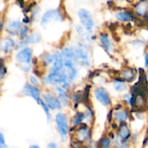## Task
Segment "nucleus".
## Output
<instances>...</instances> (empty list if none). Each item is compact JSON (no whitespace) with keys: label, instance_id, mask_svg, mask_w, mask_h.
Wrapping results in <instances>:
<instances>
[{"label":"nucleus","instance_id":"1","mask_svg":"<svg viewBox=\"0 0 148 148\" xmlns=\"http://www.w3.org/2000/svg\"><path fill=\"white\" fill-rule=\"evenodd\" d=\"M15 59L20 69L25 73L30 71L33 60V49L30 47H24L15 55Z\"/></svg>","mask_w":148,"mask_h":148},{"label":"nucleus","instance_id":"2","mask_svg":"<svg viewBox=\"0 0 148 148\" xmlns=\"http://www.w3.org/2000/svg\"><path fill=\"white\" fill-rule=\"evenodd\" d=\"M74 53H75V62H78L81 65L85 66H88L90 64L89 57V53L85 45L79 43L77 46L72 48Z\"/></svg>","mask_w":148,"mask_h":148},{"label":"nucleus","instance_id":"3","mask_svg":"<svg viewBox=\"0 0 148 148\" xmlns=\"http://www.w3.org/2000/svg\"><path fill=\"white\" fill-rule=\"evenodd\" d=\"M79 18L80 20L83 28L86 30L88 34L90 35L93 32L94 21L90 12L85 9H81L78 12Z\"/></svg>","mask_w":148,"mask_h":148},{"label":"nucleus","instance_id":"4","mask_svg":"<svg viewBox=\"0 0 148 148\" xmlns=\"http://www.w3.org/2000/svg\"><path fill=\"white\" fill-rule=\"evenodd\" d=\"M55 122L62 139H65L69 132V124L66 116L62 113L56 114L55 116Z\"/></svg>","mask_w":148,"mask_h":148},{"label":"nucleus","instance_id":"5","mask_svg":"<svg viewBox=\"0 0 148 148\" xmlns=\"http://www.w3.org/2000/svg\"><path fill=\"white\" fill-rule=\"evenodd\" d=\"M94 95L97 101L103 106H108L111 103V99L109 93L103 87L95 88L94 90Z\"/></svg>","mask_w":148,"mask_h":148},{"label":"nucleus","instance_id":"6","mask_svg":"<svg viewBox=\"0 0 148 148\" xmlns=\"http://www.w3.org/2000/svg\"><path fill=\"white\" fill-rule=\"evenodd\" d=\"M43 100L44 102L46 103V105L51 110H61L62 108V105L60 101L56 96H54L52 94L49 92L43 94Z\"/></svg>","mask_w":148,"mask_h":148},{"label":"nucleus","instance_id":"7","mask_svg":"<svg viewBox=\"0 0 148 148\" xmlns=\"http://www.w3.org/2000/svg\"><path fill=\"white\" fill-rule=\"evenodd\" d=\"M22 94L25 96L31 97L32 98L37 101L38 103L40 101V91L37 87L33 86L30 84H25L22 90Z\"/></svg>","mask_w":148,"mask_h":148},{"label":"nucleus","instance_id":"8","mask_svg":"<svg viewBox=\"0 0 148 148\" xmlns=\"http://www.w3.org/2000/svg\"><path fill=\"white\" fill-rule=\"evenodd\" d=\"M60 20H62V14L58 10H49L46 13H44L42 17L41 25L45 27L51 22L60 21Z\"/></svg>","mask_w":148,"mask_h":148},{"label":"nucleus","instance_id":"9","mask_svg":"<svg viewBox=\"0 0 148 148\" xmlns=\"http://www.w3.org/2000/svg\"><path fill=\"white\" fill-rule=\"evenodd\" d=\"M40 40H41V36L39 33H33L30 36H27L24 40H21L20 43L18 45H17V46H16L15 49H18L20 48L25 47L26 46L29 44H36V43L40 42Z\"/></svg>","mask_w":148,"mask_h":148},{"label":"nucleus","instance_id":"10","mask_svg":"<svg viewBox=\"0 0 148 148\" xmlns=\"http://www.w3.org/2000/svg\"><path fill=\"white\" fill-rule=\"evenodd\" d=\"M15 47V42L12 38L7 37L0 40V51L4 53H9Z\"/></svg>","mask_w":148,"mask_h":148},{"label":"nucleus","instance_id":"11","mask_svg":"<svg viewBox=\"0 0 148 148\" xmlns=\"http://www.w3.org/2000/svg\"><path fill=\"white\" fill-rule=\"evenodd\" d=\"M53 55L54 61H53V66L50 69V72H59L64 69L63 57L61 54V52L58 51H56L53 53Z\"/></svg>","mask_w":148,"mask_h":148},{"label":"nucleus","instance_id":"12","mask_svg":"<svg viewBox=\"0 0 148 148\" xmlns=\"http://www.w3.org/2000/svg\"><path fill=\"white\" fill-rule=\"evenodd\" d=\"M117 131V137L121 140H128L131 137V131L126 122L120 123Z\"/></svg>","mask_w":148,"mask_h":148},{"label":"nucleus","instance_id":"13","mask_svg":"<svg viewBox=\"0 0 148 148\" xmlns=\"http://www.w3.org/2000/svg\"><path fill=\"white\" fill-rule=\"evenodd\" d=\"M22 23L20 21H11L7 23L6 26V31L10 36H16L18 34L19 30L22 27Z\"/></svg>","mask_w":148,"mask_h":148},{"label":"nucleus","instance_id":"14","mask_svg":"<svg viewBox=\"0 0 148 148\" xmlns=\"http://www.w3.org/2000/svg\"><path fill=\"white\" fill-rule=\"evenodd\" d=\"M100 42H101V45H102L103 48L106 51V52L109 53V52L111 50L112 45H111V39H110L107 33H101V36H100Z\"/></svg>","mask_w":148,"mask_h":148},{"label":"nucleus","instance_id":"15","mask_svg":"<svg viewBox=\"0 0 148 148\" xmlns=\"http://www.w3.org/2000/svg\"><path fill=\"white\" fill-rule=\"evenodd\" d=\"M121 78L124 79V81H127V82H132L133 80H134L136 77V72L134 69L132 68H128V69H126L121 72Z\"/></svg>","mask_w":148,"mask_h":148},{"label":"nucleus","instance_id":"16","mask_svg":"<svg viewBox=\"0 0 148 148\" xmlns=\"http://www.w3.org/2000/svg\"><path fill=\"white\" fill-rule=\"evenodd\" d=\"M55 91L58 95V98L60 101L61 103L62 106H66L69 101V97H68L67 93L65 92L64 90L61 87L57 86L55 88Z\"/></svg>","mask_w":148,"mask_h":148},{"label":"nucleus","instance_id":"17","mask_svg":"<svg viewBox=\"0 0 148 148\" xmlns=\"http://www.w3.org/2000/svg\"><path fill=\"white\" fill-rule=\"evenodd\" d=\"M62 57H63L64 61H72V62H75V53H74L72 48H64L61 51Z\"/></svg>","mask_w":148,"mask_h":148},{"label":"nucleus","instance_id":"18","mask_svg":"<svg viewBox=\"0 0 148 148\" xmlns=\"http://www.w3.org/2000/svg\"><path fill=\"white\" fill-rule=\"evenodd\" d=\"M117 20L121 22L133 21L135 19L132 13L130 12H120L116 15Z\"/></svg>","mask_w":148,"mask_h":148},{"label":"nucleus","instance_id":"19","mask_svg":"<svg viewBox=\"0 0 148 148\" xmlns=\"http://www.w3.org/2000/svg\"><path fill=\"white\" fill-rule=\"evenodd\" d=\"M129 116L130 114L127 110H120V111H116L114 114V118L116 121L120 124V123L126 122V121L128 119Z\"/></svg>","mask_w":148,"mask_h":148},{"label":"nucleus","instance_id":"20","mask_svg":"<svg viewBox=\"0 0 148 148\" xmlns=\"http://www.w3.org/2000/svg\"><path fill=\"white\" fill-rule=\"evenodd\" d=\"M114 88L118 92H123L127 90V84L121 77H115L114 79Z\"/></svg>","mask_w":148,"mask_h":148},{"label":"nucleus","instance_id":"21","mask_svg":"<svg viewBox=\"0 0 148 148\" xmlns=\"http://www.w3.org/2000/svg\"><path fill=\"white\" fill-rule=\"evenodd\" d=\"M64 68L65 72H66V76H67L68 81H69V82H71L72 81L75 80V78L77 76V70L76 68L74 66V65L65 66V67Z\"/></svg>","mask_w":148,"mask_h":148},{"label":"nucleus","instance_id":"22","mask_svg":"<svg viewBox=\"0 0 148 148\" xmlns=\"http://www.w3.org/2000/svg\"><path fill=\"white\" fill-rule=\"evenodd\" d=\"M85 113L82 112V111H78L75 114L72 118V124L73 127H78L81 123H82L83 120H85Z\"/></svg>","mask_w":148,"mask_h":148},{"label":"nucleus","instance_id":"23","mask_svg":"<svg viewBox=\"0 0 148 148\" xmlns=\"http://www.w3.org/2000/svg\"><path fill=\"white\" fill-rule=\"evenodd\" d=\"M38 103L40 104V106H41L42 108H43V111H44L45 114H46V118H47L48 121H49V122L51 121L52 117H51V113H50V109H49V108L48 107V106L46 104V103H45L43 100L40 99V101H39Z\"/></svg>","mask_w":148,"mask_h":148},{"label":"nucleus","instance_id":"24","mask_svg":"<svg viewBox=\"0 0 148 148\" xmlns=\"http://www.w3.org/2000/svg\"><path fill=\"white\" fill-rule=\"evenodd\" d=\"M111 145V139L108 137H102L98 142V147H99V148H110Z\"/></svg>","mask_w":148,"mask_h":148},{"label":"nucleus","instance_id":"25","mask_svg":"<svg viewBox=\"0 0 148 148\" xmlns=\"http://www.w3.org/2000/svg\"><path fill=\"white\" fill-rule=\"evenodd\" d=\"M82 98H83L82 91H77L72 95V101L75 103H79V102L82 101Z\"/></svg>","mask_w":148,"mask_h":148},{"label":"nucleus","instance_id":"26","mask_svg":"<svg viewBox=\"0 0 148 148\" xmlns=\"http://www.w3.org/2000/svg\"><path fill=\"white\" fill-rule=\"evenodd\" d=\"M28 32H29V27H27V25L22 26L21 28L20 29V30H19V33H18L21 40H24V39L27 37V35H28Z\"/></svg>","mask_w":148,"mask_h":148},{"label":"nucleus","instance_id":"27","mask_svg":"<svg viewBox=\"0 0 148 148\" xmlns=\"http://www.w3.org/2000/svg\"><path fill=\"white\" fill-rule=\"evenodd\" d=\"M7 69L4 65V60L2 58H0V79H3L7 75Z\"/></svg>","mask_w":148,"mask_h":148},{"label":"nucleus","instance_id":"28","mask_svg":"<svg viewBox=\"0 0 148 148\" xmlns=\"http://www.w3.org/2000/svg\"><path fill=\"white\" fill-rule=\"evenodd\" d=\"M53 61H54V59H53V54L47 53L44 55V57H43V62H44L46 65L51 64L53 63Z\"/></svg>","mask_w":148,"mask_h":148},{"label":"nucleus","instance_id":"29","mask_svg":"<svg viewBox=\"0 0 148 148\" xmlns=\"http://www.w3.org/2000/svg\"><path fill=\"white\" fill-rule=\"evenodd\" d=\"M30 85H33V86L37 87L39 85V82L38 81V79H36V77H35L34 76H30Z\"/></svg>","mask_w":148,"mask_h":148},{"label":"nucleus","instance_id":"30","mask_svg":"<svg viewBox=\"0 0 148 148\" xmlns=\"http://www.w3.org/2000/svg\"><path fill=\"white\" fill-rule=\"evenodd\" d=\"M0 146L1 147H6V142L4 136L2 132H0Z\"/></svg>","mask_w":148,"mask_h":148},{"label":"nucleus","instance_id":"31","mask_svg":"<svg viewBox=\"0 0 148 148\" xmlns=\"http://www.w3.org/2000/svg\"><path fill=\"white\" fill-rule=\"evenodd\" d=\"M113 118H114V109H111L108 111V114H107V120L109 123L112 121Z\"/></svg>","mask_w":148,"mask_h":148},{"label":"nucleus","instance_id":"32","mask_svg":"<svg viewBox=\"0 0 148 148\" xmlns=\"http://www.w3.org/2000/svg\"><path fill=\"white\" fill-rule=\"evenodd\" d=\"M145 42L143 41V40H135L134 41H132V44L134 45V46H141L142 44H144Z\"/></svg>","mask_w":148,"mask_h":148},{"label":"nucleus","instance_id":"33","mask_svg":"<svg viewBox=\"0 0 148 148\" xmlns=\"http://www.w3.org/2000/svg\"><path fill=\"white\" fill-rule=\"evenodd\" d=\"M130 98H131V95H130V94H125V95H124V100L126 101L127 103L130 102Z\"/></svg>","mask_w":148,"mask_h":148},{"label":"nucleus","instance_id":"34","mask_svg":"<svg viewBox=\"0 0 148 148\" xmlns=\"http://www.w3.org/2000/svg\"><path fill=\"white\" fill-rule=\"evenodd\" d=\"M122 109V106L121 105V104H116V105L115 106H114V110H115V111H120V110H121Z\"/></svg>","mask_w":148,"mask_h":148},{"label":"nucleus","instance_id":"35","mask_svg":"<svg viewBox=\"0 0 148 148\" xmlns=\"http://www.w3.org/2000/svg\"><path fill=\"white\" fill-rule=\"evenodd\" d=\"M47 148H58L57 145L54 143H51L48 145Z\"/></svg>","mask_w":148,"mask_h":148},{"label":"nucleus","instance_id":"36","mask_svg":"<svg viewBox=\"0 0 148 148\" xmlns=\"http://www.w3.org/2000/svg\"><path fill=\"white\" fill-rule=\"evenodd\" d=\"M111 127H112L113 130H117L119 127L117 126V124H116V123H112V124H111Z\"/></svg>","mask_w":148,"mask_h":148},{"label":"nucleus","instance_id":"37","mask_svg":"<svg viewBox=\"0 0 148 148\" xmlns=\"http://www.w3.org/2000/svg\"><path fill=\"white\" fill-rule=\"evenodd\" d=\"M23 22L24 23H28L29 22H30V20H29V17H24V18H23Z\"/></svg>","mask_w":148,"mask_h":148},{"label":"nucleus","instance_id":"38","mask_svg":"<svg viewBox=\"0 0 148 148\" xmlns=\"http://www.w3.org/2000/svg\"><path fill=\"white\" fill-rule=\"evenodd\" d=\"M19 4L21 7H24V2H23V0H17Z\"/></svg>","mask_w":148,"mask_h":148},{"label":"nucleus","instance_id":"39","mask_svg":"<svg viewBox=\"0 0 148 148\" xmlns=\"http://www.w3.org/2000/svg\"><path fill=\"white\" fill-rule=\"evenodd\" d=\"M145 66L148 68V53L145 55Z\"/></svg>","mask_w":148,"mask_h":148},{"label":"nucleus","instance_id":"40","mask_svg":"<svg viewBox=\"0 0 148 148\" xmlns=\"http://www.w3.org/2000/svg\"><path fill=\"white\" fill-rule=\"evenodd\" d=\"M3 27H4V23L2 21H0V33L3 30Z\"/></svg>","mask_w":148,"mask_h":148},{"label":"nucleus","instance_id":"41","mask_svg":"<svg viewBox=\"0 0 148 148\" xmlns=\"http://www.w3.org/2000/svg\"><path fill=\"white\" fill-rule=\"evenodd\" d=\"M29 148H40V146L37 145H30Z\"/></svg>","mask_w":148,"mask_h":148},{"label":"nucleus","instance_id":"42","mask_svg":"<svg viewBox=\"0 0 148 148\" xmlns=\"http://www.w3.org/2000/svg\"><path fill=\"white\" fill-rule=\"evenodd\" d=\"M0 148H5V147H1V146H0Z\"/></svg>","mask_w":148,"mask_h":148},{"label":"nucleus","instance_id":"43","mask_svg":"<svg viewBox=\"0 0 148 148\" xmlns=\"http://www.w3.org/2000/svg\"><path fill=\"white\" fill-rule=\"evenodd\" d=\"M147 82H148V75H147Z\"/></svg>","mask_w":148,"mask_h":148}]
</instances>
